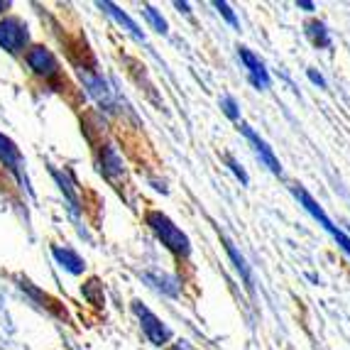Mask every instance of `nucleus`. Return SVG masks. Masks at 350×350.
<instances>
[{"instance_id": "b1692460", "label": "nucleus", "mask_w": 350, "mask_h": 350, "mask_svg": "<svg viewBox=\"0 0 350 350\" xmlns=\"http://www.w3.org/2000/svg\"><path fill=\"white\" fill-rule=\"evenodd\" d=\"M297 8H299V10H306V12L316 10V5L311 3V0H297Z\"/></svg>"}, {"instance_id": "4468645a", "label": "nucleus", "mask_w": 350, "mask_h": 350, "mask_svg": "<svg viewBox=\"0 0 350 350\" xmlns=\"http://www.w3.org/2000/svg\"><path fill=\"white\" fill-rule=\"evenodd\" d=\"M52 176L57 179L59 189H62V193L66 196V204H69L71 218H74V221H79V216H81V204H79V196H76L74 179H71L66 172H59V170H52Z\"/></svg>"}, {"instance_id": "5701e85b", "label": "nucleus", "mask_w": 350, "mask_h": 350, "mask_svg": "<svg viewBox=\"0 0 350 350\" xmlns=\"http://www.w3.org/2000/svg\"><path fill=\"white\" fill-rule=\"evenodd\" d=\"M306 76H309V81L314 83V86H319V88H326V79H323L321 74L316 69H306Z\"/></svg>"}, {"instance_id": "6ab92c4d", "label": "nucleus", "mask_w": 350, "mask_h": 350, "mask_svg": "<svg viewBox=\"0 0 350 350\" xmlns=\"http://www.w3.org/2000/svg\"><path fill=\"white\" fill-rule=\"evenodd\" d=\"M223 162L228 164V170L233 172L235 179H238L240 184H243V187H247V184H250V176H247V172L243 170V164H240L238 159L233 157V154H228V152H226V154H223Z\"/></svg>"}, {"instance_id": "f8f14e48", "label": "nucleus", "mask_w": 350, "mask_h": 350, "mask_svg": "<svg viewBox=\"0 0 350 350\" xmlns=\"http://www.w3.org/2000/svg\"><path fill=\"white\" fill-rule=\"evenodd\" d=\"M221 243H223V247H226V252H228V257H230L233 267L238 269V275L243 277V284H245V289L252 294V292H255V282H252V269H250V265H247V260L240 255V250L235 247V243H230L226 235H221Z\"/></svg>"}, {"instance_id": "6e6552de", "label": "nucleus", "mask_w": 350, "mask_h": 350, "mask_svg": "<svg viewBox=\"0 0 350 350\" xmlns=\"http://www.w3.org/2000/svg\"><path fill=\"white\" fill-rule=\"evenodd\" d=\"M96 157H98V172L103 179H108L116 189H120V181L125 179V164L118 154V150L111 142H100L96 147Z\"/></svg>"}, {"instance_id": "412c9836", "label": "nucleus", "mask_w": 350, "mask_h": 350, "mask_svg": "<svg viewBox=\"0 0 350 350\" xmlns=\"http://www.w3.org/2000/svg\"><path fill=\"white\" fill-rule=\"evenodd\" d=\"M142 12H145V18L150 20V25H152L154 29H157L159 35H167V20H164L162 15H159V12L154 10V8H152V5H145V8H142Z\"/></svg>"}, {"instance_id": "393cba45", "label": "nucleus", "mask_w": 350, "mask_h": 350, "mask_svg": "<svg viewBox=\"0 0 350 350\" xmlns=\"http://www.w3.org/2000/svg\"><path fill=\"white\" fill-rule=\"evenodd\" d=\"M174 8H176L179 12H184V15H189V12H191V10H189V3H181V0H176Z\"/></svg>"}, {"instance_id": "aec40b11", "label": "nucleus", "mask_w": 350, "mask_h": 350, "mask_svg": "<svg viewBox=\"0 0 350 350\" xmlns=\"http://www.w3.org/2000/svg\"><path fill=\"white\" fill-rule=\"evenodd\" d=\"M221 111L226 113V116L230 118L233 123H240V105H238V100H235L230 94H226L221 98Z\"/></svg>"}, {"instance_id": "2eb2a0df", "label": "nucleus", "mask_w": 350, "mask_h": 350, "mask_svg": "<svg viewBox=\"0 0 350 350\" xmlns=\"http://www.w3.org/2000/svg\"><path fill=\"white\" fill-rule=\"evenodd\" d=\"M96 5H98L103 12H108V15H111V18L116 20L118 25H123V27L128 29V32L135 37V40L145 42V32H142V29L137 27V23H135V20H130L128 15H125V12L116 5V3H108V0H100V3H96Z\"/></svg>"}, {"instance_id": "423d86ee", "label": "nucleus", "mask_w": 350, "mask_h": 350, "mask_svg": "<svg viewBox=\"0 0 350 350\" xmlns=\"http://www.w3.org/2000/svg\"><path fill=\"white\" fill-rule=\"evenodd\" d=\"M0 164H3V167H5V170L10 172L15 179H18V184L25 189V191L32 193L29 179H27V174H25L23 152H20V147L15 145V142L8 137V135H3V133H0Z\"/></svg>"}, {"instance_id": "f257e3e1", "label": "nucleus", "mask_w": 350, "mask_h": 350, "mask_svg": "<svg viewBox=\"0 0 350 350\" xmlns=\"http://www.w3.org/2000/svg\"><path fill=\"white\" fill-rule=\"evenodd\" d=\"M145 223L150 226V230L157 235V240L172 252V255L181 257V260H187V257L191 255V240L187 238V233H184L181 228L174 226V221H172L167 213H162V211H147Z\"/></svg>"}, {"instance_id": "20e7f679", "label": "nucleus", "mask_w": 350, "mask_h": 350, "mask_svg": "<svg viewBox=\"0 0 350 350\" xmlns=\"http://www.w3.org/2000/svg\"><path fill=\"white\" fill-rule=\"evenodd\" d=\"M79 74H81V81H83V86H86L88 96H91V98H94L103 111H108V113L118 111L120 98H118L116 88L108 83V79H103L100 74H96L94 69H79Z\"/></svg>"}, {"instance_id": "0eeeda50", "label": "nucleus", "mask_w": 350, "mask_h": 350, "mask_svg": "<svg viewBox=\"0 0 350 350\" xmlns=\"http://www.w3.org/2000/svg\"><path fill=\"white\" fill-rule=\"evenodd\" d=\"M29 44V29L20 18L0 20V47L10 54L25 52Z\"/></svg>"}, {"instance_id": "9b49d317", "label": "nucleus", "mask_w": 350, "mask_h": 350, "mask_svg": "<svg viewBox=\"0 0 350 350\" xmlns=\"http://www.w3.org/2000/svg\"><path fill=\"white\" fill-rule=\"evenodd\" d=\"M142 280L162 292L164 297H179L181 294V280L174 275H167V272H157V269H150V272H142Z\"/></svg>"}, {"instance_id": "1a4fd4ad", "label": "nucleus", "mask_w": 350, "mask_h": 350, "mask_svg": "<svg viewBox=\"0 0 350 350\" xmlns=\"http://www.w3.org/2000/svg\"><path fill=\"white\" fill-rule=\"evenodd\" d=\"M238 130L243 133V137H245V140L252 145V150H255L260 164H265V167H267V170L272 172L275 176H282V164H280V159H277L275 150H272V147H269L267 142H265L262 137H260V135H257L247 123H240Z\"/></svg>"}, {"instance_id": "7ed1b4c3", "label": "nucleus", "mask_w": 350, "mask_h": 350, "mask_svg": "<svg viewBox=\"0 0 350 350\" xmlns=\"http://www.w3.org/2000/svg\"><path fill=\"white\" fill-rule=\"evenodd\" d=\"M25 62H27V66L32 69V74L40 76V79H44L54 91H66V88H69L64 74H62V66H59L57 57H54L47 47H42V44L29 47L27 54H25Z\"/></svg>"}, {"instance_id": "4be33fe9", "label": "nucleus", "mask_w": 350, "mask_h": 350, "mask_svg": "<svg viewBox=\"0 0 350 350\" xmlns=\"http://www.w3.org/2000/svg\"><path fill=\"white\" fill-rule=\"evenodd\" d=\"M213 8H216V10L221 12L223 18H226V23L230 25V27L240 29V20H238V15H235L233 8L228 5V3H223V0H216V3H213Z\"/></svg>"}, {"instance_id": "a878e982", "label": "nucleus", "mask_w": 350, "mask_h": 350, "mask_svg": "<svg viewBox=\"0 0 350 350\" xmlns=\"http://www.w3.org/2000/svg\"><path fill=\"white\" fill-rule=\"evenodd\" d=\"M8 8H10V3H8V0H0V12L8 10Z\"/></svg>"}, {"instance_id": "39448f33", "label": "nucleus", "mask_w": 350, "mask_h": 350, "mask_svg": "<svg viewBox=\"0 0 350 350\" xmlns=\"http://www.w3.org/2000/svg\"><path fill=\"white\" fill-rule=\"evenodd\" d=\"M133 314H135V319L140 321L142 333H145V338L150 340L152 345L162 348V345H167L172 340V331L167 328V323H164L157 314H152L142 301H133Z\"/></svg>"}, {"instance_id": "9d476101", "label": "nucleus", "mask_w": 350, "mask_h": 350, "mask_svg": "<svg viewBox=\"0 0 350 350\" xmlns=\"http://www.w3.org/2000/svg\"><path fill=\"white\" fill-rule=\"evenodd\" d=\"M238 57H240V62H243V66L247 69V79H250V83L257 88V91H265V88L272 86V76H269L267 66H265V62L257 57L252 49H247V47L240 44Z\"/></svg>"}, {"instance_id": "a211bd4d", "label": "nucleus", "mask_w": 350, "mask_h": 350, "mask_svg": "<svg viewBox=\"0 0 350 350\" xmlns=\"http://www.w3.org/2000/svg\"><path fill=\"white\" fill-rule=\"evenodd\" d=\"M81 292H83V297H86L91 304H96V306L103 304V284H100L98 280H91L88 284H83Z\"/></svg>"}, {"instance_id": "f03ea898", "label": "nucleus", "mask_w": 350, "mask_h": 350, "mask_svg": "<svg viewBox=\"0 0 350 350\" xmlns=\"http://www.w3.org/2000/svg\"><path fill=\"white\" fill-rule=\"evenodd\" d=\"M289 191H292V196L299 201V206H301V208L306 211V213H309V216L314 218V221L319 223V226H321L333 240H336V245H338L340 250H343L345 255L350 257V235L343 233V230H340V228L326 216L323 206L319 204V201H316L314 196H311V193L301 187V184H292V187H289Z\"/></svg>"}, {"instance_id": "f3484780", "label": "nucleus", "mask_w": 350, "mask_h": 350, "mask_svg": "<svg viewBox=\"0 0 350 350\" xmlns=\"http://www.w3.org/2000/svg\"><path fill=\"white\" fill-rule=\"evenodd\" d=\"M20 286H23L25 292H27L32 299H37V301H47V304H42V306H47V309L52 311V314H57L59 319H66V311L62 309V306H59V304L54 301V299H49L47 294H42L40 289H35V286H32V282H29V280H20Z\"/></svg>"}, {"instance_id": "bb28decb", "label": "nucleus", "mask_w": 350, "mask_h": 350, "mask_svg": "<svg viewBox=\"0 0 350 350\" xmlns=\"http://www.w3.org/2000/svg\"><path fill=\"white\" fill-rule=\"evenodd\" d=\"M170 350H189V348H187V345H184V343H176V345H172Z\"/></svg>"}, {"instance_id": "ddd939ff", "label": "nucleus", "mask_w": 350, "mask_h": 350, "mask_svg": "<svg viewBox=\"0 0 350 350\" xmlns=\"http://www.w3.org/2000/svg\"><path fill=\"white\" fill-rule=\"evenodd\" d=\"M52 255L54 260L59 262V267H64L69 275H83V269H86V262L81 260V255L71 247H62V245H52Z\"/></svg>"}, {"instance_id": "dca6fc26", "label": "nucleus", "mask_w": 350, "mask_h": 350, "mask_svg": "<svg viewBox=\"0 0 350 350\" xmlns=\"http://www.w3.org/2000/svg\"><path fill=\"white\" fill-rule=\"evenodd\" d=\"M304 32L306 37L311 40L316 49H331L333 47V37H331V29L326 27V23L321 20H309V23L304 25Z\"/></svg>"}]
</instances>
